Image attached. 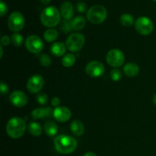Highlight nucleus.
<instances>
[{
  "mask_svg": "<svg viewBox=\"0 0 156 156\" xmlns=\"http://www.w3.org/2000/svg\"><path fill=\"white\" fill-rule=\"evenodd\" d=\"M56 150L62 155H67L74 152L77 148V141L69 136L61 135L54 140Z\"/></svg>",
  "mask_w": 156,
  "mask_h": 156,
  "instance_id": "f257e3e1",
  "label": "nucleus"
},
{
  "mask_svg": "<svg viewBox=\"0 0 156 156\" xmlns=\"http://www.w3.org/2000/svg\"><path fill=\"white\" fill-rule=\"evenodd\" d=\"M61 14L54 6L45 8L41 14V21L45 27H53L60 22Z\"/></svg>",
  "mask_w": 156,
  "mask_h": 156,
  "instance_id": "f03ea898",
  "label": "nucleus"
},
{
  "mask_svg": "<svg viewBox=\"0 0 156 156\" xmlns=\"http://www.w3.org/2000/svg\"><path fill=\"white\" fill-rule=\"evenodd\" d=\"M25 129V121L20 117L11 118L6 124V133L12 139H18L22 136Z\"/></svg>",
  "mask_w": 156,
  "mask_h": 156,
  "instance_id": "7ed1b4c3",
  "label": "nucleus"
},
{
  "mask_svg": "<svg viewBox=\"0 0 156 156\" xmlns=\"http://www.w3.org/2000/svg\"><path fill=\"white\" fill-rule=\"evenodd\" d=\"M108 12L104 6L96 5L92 6L87 12V18L94 24H99L104 22L107 18Z\"/></svg>",
  "mask_w": 156,
  "mask_h": 156,
  "instance_id": "20e7f679",
  "label": "nucleus"
},
{
  "mask_svg": "<svg viewBox=\"0 0 156 156\" xmlns=\"http://www.w3.org/2000/svg\"><path fill=\"white\" fill-rule=\"evenodd\" d=\"M85 38L82 34L75 33L70 35L66 40V45L71 52H78L82 50L85 44Z\"/></svg>",
  "mask_w": 156,
  "mask_h": 156,
  "instance_id": "39448f33",
  "label": "nucleus"
},
{
  "mask_svg": "<svg viewBox=\"0 0 156 156\" xmlns=\"http://www.w3.org/2000/svg\"><path fill=\"white\" fill-rule=\"evenodd\" d=\"M24 24H25V20L21 12H14L9 15L8 24L9 29L15 33L20 31L24 27Z\"/></svg>",
  "mask_w": 156,
  "mask_h": 156,
  "instance_id": "423d86ee",
  "label": "nucleus"
},
{
  "mask_svg": "<svg viewBox=\"0 0 156 156\" xmlns=\"http://www.w3.org/2000/svg\"><path fill=\"white\" fill-rule=\"evenodd\" d=\"M135 27L138 33L146 36V35L150 34L153 31L154 24L153 22L148 17L142 16L136 21Z\"/></svg>",
  "mask_w": 156,
  "mask_h": 156,
  "instance_id": "0eeeda50",
  "label": "nucleus"
},
{
  "mask_svg": "<svg viewBox=\"0 0 156 156\" xmlns=\"http://www.w3.org/2000/svg\"><path fill=\"white\" fill-rule=\"evenodd\" d=\"M106 60L108 65L117 68L121 66L125 60V56L123 52L118 49H113L110 50L106 56Z\"/></svg>",
  "mask_w": 156,
  "mask_h": 156,
  "instance_id": "6e6552de",
  "label": "nucleus"
},
{
  "mask_svg": "<svg viewBox=\"0 0 156 156\" xmlns=\"http://www.w3.org/2000/svg\"><path fill=\"white\" fill-rule=\"evenodd\" d=\"M25 46L27 50L32 53H39L44 49V43L42 40L37 35H30L26 39Z\"/></svg>",
  "mask_w": 156,
  "mask_h": 156,
  "instance_id": "1a4fd4ad",
  "label": "nucleus"
},
{
  "mask_svg": "<svg viewBox=\"0 0 156 156\" xmlns=\"http://www.w3.org/2000/svg\"><path fill=\"white\" fill-rule=\"evenodd\" d=\"M105 66L97 60L91 61L85 67V73L88 76L92 78H98L105 73Z\"/></svg>",
  "mask_w": 156,
  "mask_h": 156,
  "instance_id": "9d476101",
  "label": "nucleus"
},
{
  "mask_svg": "<svg viewBox=\"0 0 156 156\" xmlns=\"http://www.w3.org/2000/svg\"><path fill=\"white\" fill-rule=\"evenodd\" d=\"M44 85V79L41 75H34L28 79L27 82V88L32 94L39 92Z\"/></svg>",
  "mask_w": 156,
  "mask_h": 156,
  "instance_id": "9b49d317",
  "label": "nucleus"
},
{
  "mask_svg": "<svg viewBox=\"0 0 156 156\" xmlns=\"http://www.w3.org/2000/svg\"><path fill=\"white\" fill-rule=\"evenodd\" d=\"M10 102L17 108H23L27 104V97L24 92L21 91H15L10 94Z\"/></svg>",
  "mask_w": 156,
  "mask_h": 156,
  "instance_id": "f8f14e48",
  "label": "nucleus"
},
{
  "mask_svg": "<svg viewBox=\"0 0 156 156\" xmlns=\"http://www.w3.org/2000/svg\"><path fill=\"white\" fill-rule=\"evenodd\" d=\"M53 116L57 121L65 123L71 118L72 112L66 107H58L53 110Z\"/></svg>",
  "mask_w": 156,
  "mask_h": 156,
  "instance_id": "ddd939ff",
  "label": "nucleus"
},
{
  "mask_svg": "<svg viewBox=\"0 0 156 156\" xmlns=\"http://www.w3.org/2000/svg\"><path fill=\"white\" fill-rule=\"evenodd\" d=\"M53 115V110L50 107L46 108H37L32 111L31 117L34 120H39V119L50 117Z\"/></svg>",
  "mask_w": 156,
  "mask_h": 156,
  "instance_id": "4468645a",
  "label": "nucleus"
},
{
  "mask_svg": "<svg viewBox=\"0 0 156 156\" xmlns=\"http://www.w3.org/2000/svg\"><path fill=\"white\" fill-rule=\"evenodd\" d=\"M60 14L65 20H70L74 15L73 5L70 2L66 1L61 5Z\"/></svg>",
  "mask_w": 156,
  "mask_h": 156,
  "instance_id": "2eb2a0df",
  "label": "nucleus"
},
{
  "mask_svg": "<svg viewBox=\"0 0 156 156\" xmlns=\"http://www.w3.org/2000/svg\"><path fill=\"white\" fill-rule=\"evenodd\" d=\"M123 73L128 77H134L140 73V67L134 62H129L123 67Z\"/></svg>",
  "mask_w": 156,
  "mask_h": 156,
  "instance_id": "dca6fc26",
  "label": "nucleus"
},
{
  "mask_svg": "<svg viewBox=\"0 0 156 156\" xmlns=\"http://www.w3.org/2000/svg\"><path fill=\"white\" fill-rule=\"evenodd\" d=\"M66 45L61 42H56L54 43L53 45L50 47V52L53 55L55 56H63L66 51Z\"/></svg>",
  "mask_w": 156,
  "mask_h": 156,
  "instance_id": "f3484780",
  "label": "nucleus"
},
{
  "mask_svg": "<svg viewBox=\"0 0 156 156\" xmlns=\"http://www.w3.org/2000/svg\"><path fill=\"white\" fill-rule=\"evenodd\" d=\"M70 129L71 131L75 134L76 136H82L84 133V131H85V127H84V125L80 120H73L71 123L70 125Z\"/></svg>",
  "mask_w": 156,
  "mask_h": 156,
  "instance_id": "a211bd4d",
  "label": "nucleus"
},
{
  "mask_svg": "<svg viewBox=\"0 0 156 156\" xmlns=\"http://www.w3.org/2000/svg\"><path fill=\"white\" fill-rule=\"evenodd\" d=\"M44 131L49 136H54L58 133V126L53 121H47L44 124Z\"/></svg>",
  "mask_w": 156,
  "mask_h": 156,
  "instance_id": "6ab92c4d",
  "label": "nucleus"
},
{
  "mask_svg": "<svg viewBox=\"0 0 156 156\" xmlns=\"http://www.w3.org/2000/svg\"><path fill=\"white\" fill-rule=\"evenodd\" d=\"M72 27L75 30H81L85 27L86 21L85 18L82 16H77L72 21Z\"/></svg>",
  "mask_w": 156,
  "mask_h": 156,
  "instance_id": "aec40b11",
  "label": "nucleus"
},
{
  "mask_svg": "<svg viewBox=\"0 0 156 156\" xmlns=\"http://www.w3.org/2000/svg\"><path fill=\"white\" fill-rule=\"evenodd\" d=\"M29 133L34 136H39L42 133V126L37 122H32L27 126Z\"/></svg>",
  "mask_w": 156,
  "mask_h": 156,
  "instance_id": "412c9836",
  "label": "nucleus"
},
{
  "mask_svg": "<svg viewBox=\"0 0 156 156\" xmlns=\"http://www.w3.org/2000/svg\"><path fill=\"white\" fill-rule=\"evenodd\" d=\"M44 37L47 42H53L58 37L57 30L53 28L48 29L44 34Z\"/></svg>",
  "mask_w": 156,
  "mask_h": 156,
  "instance_id": "4be33fe9",
  "label": "nucleus"
},
{
  "mask_svg": "<svg viewBox=\"0 0 156 156\" xmlns=\"http://www.w3.org/2000/svg\"><path fill=\"white\" fill-rule=\"evenodd\" d=\"M120 21L122 25L124 27H130L134 23V18L130 14L125 13L120 16Z\"/></svg>",
  "mask_w": 156,
  "mask_h": 156,
  "instance_id": "5701e85b",
  "label": "nucleus"
},
{
  "mask_svg": "<svg viewBox=\"0 0 156 156\" xmlns=\"http://www.w3.org/2000/svg\"><path fill=\"white\" fill-rule=\"evenodd\" d=\"M76 62V56L73 53H67L62 57V64L65 67H71Z\"/></svg>",
  "mask_w": 156,
  "mask_h": 156,
  "instance_id": "b1692460",
  "label": "nucleus"
},
{
  "mask_svg": "<svg viewBox=\"0 0 156 156\" xmlns=\"http://www.w3.org/2000/svg\"><path fill=\"white\" fill-rule=\"evenodd\" d=\"M12 44L15 47H20L23 44V37L22 35L18 33H15L12 36Z\"/></svg>",
  "mask_w": 156,
  "mask_h": 156,
  "instance_id": "393cba45",
  "label": "nucleus"
},
{
  "mask_svg": "<svg viewBox=\"0 0 156 156\" xmlns=\"http://www.w3.org/2000/svg\"><path fill=\"white\" fill-rule=\"evenodd\" d=\"M40 62L44 67H49L51 64V59L47 53H43L40 56Z\"/></svg>",
  "mask_w": 156,
  "mask_h": 156,
  "instance_id": "a878e982",
  "label": "nucleus"
},
{
  "mask_svg": "<svg viewBox=\"0 0 156 156\" xmlns=\"http://www.w3.org/2000/svg\"><path fill=\"white\" fill-rule=\"evenodd\" d=\"M110 76H111V79L114 82H118L120 79H122V73L120 69L115 68L114 69H112L110 73Z\"/></svg>",
  "mask_w": 156,
  "mask_h": 156,
  "instance_id": "bb28decb",
  "label": "nucleus"
},
{
  "mask_svg": "<svg viewBox=\"0 0 156 156\" xmlns=\"http://www.w3.org/2000/svg\"><path fill=\"white\" fill-rule=\"evenodd\" d=\"M37 101L41 105H47L48 102V96L45 93H41L37 96Z\"/></svg>",
  "mask_w": 156,
  "mask_h": 156,
  "instance_id": "cd10ccee",
  "label": "nucleus"
},
{
  "mask_svg": "<svg viewBox=\"0 0 156 156\" xmlns=\"http://www.w3.org/2000/svg\"><path fill=\"white\" fill-rule=\"evenodd\" d=\"M60 28L62 29V30L64 33H68V32L71 31V29L73 28V27H72L71 23H69L68 21L65 20V21H62V24H61Z\"/></svg>",
  "mask_w": 156,
  "mask_h": 156,
  "instance_id": "c85d7f7f",
  "label": "nucleus"
},
{
  "mask_svg": "<svg viewBox=\"0 0 156 156\" xmlns=\"http://www.w3.org/2000/svg\"><path fill=\"white\" fill-rule=\"evenodd\" d=\"M8 12V6L4 1L0 2V16L3 17Z\"/></svg>",
  "mask_w": 156,
  "mask_h": 156,
  "instance_id": "c756f323",
  "label": "nucleus"
},
{
  "mask_svg": "<svg viewBox=\"0 0 156 156\" xmlns=\"http://www.w3.org/2000/svg\"><path fill=\"white\" fill-rule=\"evenodd\" d=\"M76 9L80 13H84L88 9V5L84 2H79L76 5Z\"/></svg>",
  "mask_w": 156,
  "mask_h": 156,
  "instance_id": "7c9ffc66",
  "label": "nucleus"
},
{
  "mask_svg": "<svg viewBox=\"0 0 156 156\" xmlns=\"http://www.w3.org/2000/svg\"><path fill=\"white\" fill-rule=\"evenodd\" d=\"M0 92L2 95L8 94L9 92V87H8L7 84L5 83V82H1L0 84Z\"/></svg>",
  "mask_w": 156,
  "mask_h": 156,
  "instance_id": "2f4dec72",
  "label": "nucleus"
},
{
  "mask_svg": "<svg viewBox=\"0 0 156 156\" xmlns=\"http://www.w3.org/2000/svg\"><path fill=\"white\" fill-rule=\"evenodd\" d=\"M9 43H10V38H9V37L6 36V35L2 37V38H1L2 46H7V45H9Z\"/></svg>",
  "mask_w": 156,
  "mask_h": 156,
  "instance_id": "473e14b6",
  "label": "nucleus"
},
{
  "mask_svg": "<svg viewBox=\"0 0 156 156\" xmlns=\"http://www.w3.org/2000/svg\"><path fill=\"white\" fill-rule=\"evenodd\" d=\"M51 105L52 106L58 108L59 105H60V99L58 97H53L51 100Z\"/></svg>",
  "mask_w": 156,
  "mask_h": 156,
  "instance_id": "72a5a7b5",
  "label": "nucleus"
},
{
  "mask_svg": "<svg viewBox=\"0 0 156 156\" xmlns=\"http://www.w3.org/2000/svg\"><path fill=\"white\" fill-rule=\"evenodd\" d=\"M83 156H98V155H96L95 153H94V152H87V153H85Z\"/></svg>",
  "mask_w": 156,
  "mask_h": 156,
  "instance_id": "f704fd0d",
  "label": "nucleus"
},
{
  "mask_svg": "<svg viewBox=\"0 0 156 156\" xmlns=\"http://www.w3.org/2000/svg\"><path fill=\"white\" fill-rule=\"evenodd\" d=\"M41 2L44 5H48L49 3H50L51 0H40Z\"/></svg>",
  "mask_w": 156,
  "mask_h": 156,
  "instance_id": "c9c22d12",
  "label": "nucleus"
},
{
  "mask_svg": "<svg viewBox=\"0 0 156 156\" xmlns=\"http://www.w3.org/2000/svg\"><path fill=\"white\" fill-rule=\"evenodd\" d=\"M0 50H1V54H0V57H1V59H2V56H3V48L2 47H0Z\"/></svg>",
  "mask_w": 156,
  "mask_h": 156,
  "instance_id": "e433bc0d",
  "label": "nucleus"
},
{
  "mask_svg": "<svg viewBox=\"0 0 156 156\" xmlns=\"http://www.w3.org/2000/svg\"><path fill=\"white\" fill-rule=\"evenodd\" d=\"M153 102H154V104L156 105V94L154 95V97H153Z\"/></svg>",
  "mask_w": 156,
  "mask_h": 156,
  "instance_id": "4c0bfd02",
  "label": "nucleus"
},
{
  "mask_svg": "<svg viewBox=\"0 0 156 156\" xmlns=\"http://www.w3.org/2000/svg\"><path fill=\"white\" fill-rule=\"evenodd\" d=\"M152 1H154V2H156V0H152Z\"/></svg>",
  "mask_w": 156,
  "mask_h": 156,
  "instance_id": "58836bf2",
  "label": "nucleus"
}]
</instances>
